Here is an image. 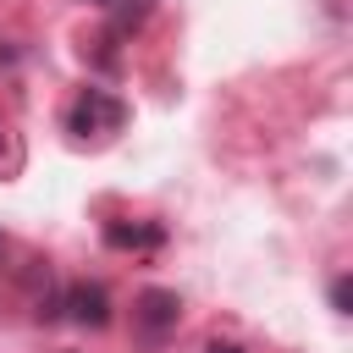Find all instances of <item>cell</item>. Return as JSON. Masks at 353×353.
Here are the masks:
<instances>
[{"instance_id":"obj_1","label":"cell","mask_w":353,"mask_h":353,"mask_svg":"<svg viewBox=\"0 0 353 353\" xmlns=\"http://www.w3.org/2000/svg\"><path fill=\"white\" fill-rule=\"evenodd\" d=\"M176 314H182L176 292H160V287H149V292L138 298V309H132V325H138V336H143V342H160V336L176 325Z\"/></svg>"},{"instance_id":"obj_2","label":"cell","mask_w":353,"mask_h":353,"mask_svg":"<svg viewBox=\"0 0 353 353\" xmlns=\"http://www.w3.org/2000/svg\"><path fill=\"white\" fill-rule=\"evenodd\" d=\"M105 314H110V309H105V292H99V287H77V292H72V320H77V325H105Z\"/></svg>"},{"instance_id":"obj_3","label":"cell","mask_w":353,"mask_h":353,"mask_svg":"<svg viewBox=\"0 0 353 353\" xmlns=\"http://www.w3.org/2000/svg\"><path fill=\"white\" fill-rule=\"evenodd\" d=\"M99 116H105V121L116 127V121H121V105H116V99H99V94H88V99L77 105V116H72V127H77V132H88V127H94Z\"/></svg>"},{"instance_id":"obj_4","label":"cell","mask_w":353,"mask_h":353,"mask_svg":"<svg viewBox=\"0 0 353 353\" xmlns=\"http://www.w3.org/2000/svg\"><path fill=\"white\" fill-rule=\"evenodd\" d=\"M105 237H110L116 248H127V243H132V248H149V243H160V232H154V226H143V232H127V226H110Z\"/></svg>"},{"instance_id":"obj_5","label":"cell","mask_w":353,"mask_h":353,"mask_svg":"<svg viewBox=\"0 0 353 353\" xmlns=\"http://www.w3.org/2000/svg\"><path fill=\"white\" fill-rule=\"evenodd\" d=\"M331 303H336V314H347V281H336V287H331Z\"/></svg>"},{"instance_id":"obj_6","label":"cell","mask_w":353,"mask_h":353,"mask_svg":"<svg viewBox=\"0 0 353 353\" xmlns=\"http://www.w3.org/2000/svg\"><path fill=\"white\" fill-rule=\"evenodd\" d=\"M215 353H243V347H215Z\"/></svg>"}]
</instances>
